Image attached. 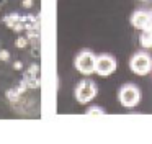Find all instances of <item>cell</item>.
Here are the masks:
<instances>
[{"mask_svg":"<svg viewBox=\"0 0 152 144\" xmlns=\"http://www.w3.org/2000/svg\"><path fill=\"white\" fill-rule=\"evenodd\" d=\"M5 95H7V98L12 101V103H17V101L21 98V93L17 90V87H15V88H10V90H7V93H5Z\"/></svg>","mask_w":152,"mask_h":144,"instance_id":"obj_11","label":"cell"},{"mask_svg":"<svg viewBox=\"0 0 152 144\" xmlns=\"http://www.w3.org/2000/svg\"><path fill=\"white\" fill-rule=\"evenodd\" d=\"M131 25L139 31L152 29V10H136L131 16Z\"/></svg>","mask_w":152,"mask_h":144,"instance_id":"obj_6","label":"cell"},{"mask_svg":"<svg viewBox=\"0 0 152 144\" xmlns=\"http://www.w3.org/2000/svg\"><path fill=\"white\" fill-rule=\"evenodd\" d=\"M151 74H152V71H151Z\"/></svg>","mask_w":152,"mask_h":144,"instance_id":"obj_19","label":"cell"},{"mask_svg":"<svg viewBox=\"0 0 152 144\" xmlns=\"http://www.w3.org/2000/svg\"><path fill=\"white\" fill-rule=\"evenodd\" d=\"M129 69L136 75H147L152 71V56L145 51H137L129 61Z\"/></svg>","mask_w":152,"mask_h":144,"instance_id":"obj_3","label":"cell"},{"mask_svg":"<svg viewBox=\"0 0 152 144\" xmlns=\"http://www.w3.org/2000/svg\"><path fill=\"white\" fill-rule=\"evenodd\" d=\"M21 80L26 84V88H30V90H34V88H38V87H39V84H41L39 75H38V77H23Z\"/></svg>","mask_w":152,"mask_h":144,"instance_id":"obj_8","label":"cell"},{"mask_svg":"<svg viewBox=\"0 0 152 144\" xmlns=\"http://www.w3.org/2000/svg\"><path fill=\"white\" fill-rule=\"evenodd\" d=\"M98 93V88H96V84L92 80V79H82V80L77 84L75 92H74V97L79 103L87 105L93 100Z\"/></svg>","mask_w":152,"mask_h":144,"instance_id":"obj_1","label":"cell"},{"mask_svg":"<svg viewBox=\"0 0 152 144\" xmlns=\"http://www.w3.org/2000/svg\"><path fill=\"white\" fill-rule=\"evenodd\" d=\"M39 75V65L38 64H31L30 67H28V71L25 72L23 77H38Z\"/></svg>","mask_w":152,"mask_h":144,"instance_id":"obj_12","label":"cell"},{"mask_svg":"<svg viewBox=\"0 0 152 144\" xmlns=\"http://www.w3.org/2000/svg\"><path fill=\"white\" fill-rule=\"evenodd\" d=\"M28 44H30V41H28V38H26V36H18V38H17V41H15V46H17V48H20V49L26 48Z\"/></svg>","mask_w":152,"mask_h":144,"instance_id":"obj_13","label":"cell"},{"mask_svg":"<svg viewBox=\"0 0 152 144\" xmlns=\"http://www.w3.org/2000/svg\"><path fill=\"white\" fill-rule=\"evenodd\" d=\"M21 5H23L25 8H31V7H33V0H23Z\"/></svg>","mask_w":152,"mask_h":144,"instance_id":"obj_15","label":"cell"},{"mask_svg":"<svg viewBox=\"0 0 152 144\" xmlns=\"http://www.w3.org/2000/svg\"><path fill=\"white\" fill-rule=\"evenodd\" d=\"M139 44H141V48H144V49H152V33L147 31V29L141 31V36H139Z\"/></svg>","mask_w":152,"mask_h":144,"instance_id":"obj_7","label":"cell"},{"mask_svg":"<svg viewBox=\"0 0 152 144\" xmlns=\"http://www.w3.org/2000/svg\"><path fill=\"white\" fill-rule=\"evenodd\" d=\"M149 31H151V33H152V29H149Z\"/></svg>","mask_w":152,"mask_h":144,"instance_id":"obj_18","label":"cell"},{"mask_svg":"<svg viewBox=\"0 0 152 144\" xmlns=\"http://www.w3.org/2000/svg\"><path fill=\"white\" fill-rule=\"evenodd\" d=\"M13 69L15 71H21V69H23V64H21L20 61H15L13 62Z\"/></svg>","mask_w":152,"mask_h":144,"instance_id":"obj_16","label":"cell"},{"mask_svg":"<svg viewBox=\"0 0 152 144\" xmlns=\"http://www.w3.org/2000/svg\"><path fill=\"white\" fill-rule=\"evenodd\" d=\"M116 67H118L116 59L111 54H98L95 57V72L93 74H98L100 77H108L116 72Z\"/></svg>","mask_w":152,"mask_h":144,"instance_id":"obj_5","label":"cell"},{"mask_svg":"<svg viewBox=\"0 0 152 144\" xmlns=\"http://www.w3.org/2000/svg\"><path fill=\"white\" fill-rule=\"evenodd\" d=\"M95 57L96 56L93 54V51H88V49H83L77 54L75 61H74V65L75 69L80 72L82 75L88 77L95 72Z\"/></svg>","mask_w":152,"mask_h":144,"instance_id":"obj_4","label":"cell"},{"mask_svg":"<svg viewBox=\"0 0 152 144\" xmlns=\"http://www.w3.org/2000/svg\"><path fill=\"white\" fill-rule=\"evenodd\" d=\"M141 2H147V0H141Z\"/></svg>","mask_w":152,"mask_h":144,"instance_id":"obj_17","label":"cell"},{"mask_svg":"<svg viewBox=\"0 0 152 144\" xmlns=\"http://www.w3.org/2000/svg\"><path fill=\"white\" fill-rule=\"evenodd\" d=\"M20 20H21V15H18V13H10V15H7L4 18V23L7 25V28H12V25L20 21Z\"/></svg>","mask_w":152,"mask_h":144,"instance_id":"obj_10","label":"cell"},{"mask_svg":"<svg viewBox=\"0 0 152 144\" xmlns=\"http://www.w3.org/2000/svg\"><path fill=\"white\" fill-rule=\"evenodd\" d=\"M85 115H88V116H103V115H105V108L93 105V107H90L85 110Z\"/></svg>","mask_w":152,"mask_h":144,"instance_id":"obj_9","label":"cell"},{"mask_svg":"<svg viewBox=\"0 0 152 144\" xmlns=\"http://www.w3.org/2000/svg\"><path fill=\"white\" fill-rule=\"evenodd\" d=\"M118 100L124 108H134L141 101V90L134 84H124L118 92Z\"/></svg>","mask_w":152,"mask_h":144,"instance_id":"obj_2","label":"cell"},{"mask_svg":"<svg viewBox=\"0 0 152 144\" xmlns=\"http://www.w3.org/2000/svg\"><path fill=\"white\" fill-rule=\"evenodd\" d=\"M10 59V52L7 49H0V61H8Z\"/></svg>","mask_w":152,"mask_h":144,"instance_id":"obj_14","label":"cell"}]
</instances>
